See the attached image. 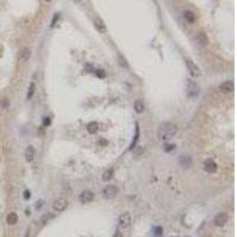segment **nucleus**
Returning <instances> with one entry per match:
<instances>
[{
  "label": "nucleus",
  "mask_w": 237,
  "mask_h": 237,
  "mask_svg": "<svg viewBox=\"0 0 237 237\" xmlns=\"http://www.w3.org/2000/svg\"><path fill=\"white\" fill-rule=\"evenodd\" d=\"M178 128L172 122H163L158 128V139L161 141H167L176 135Z\"/></svg>",
  "instance_id": "1"
},
{
  "label": "nucleus",
  "mask_w": 237,
  "mask_h": 237,
  "mask_svg": "<svg viewBox=\"0 0 237 237\" xmlns=\"http://www.w3.org/2000/svg\"><path fill=\"white\" fill-rule=\"evenodd\" d=\"M132 224V216L129 212H124L119 217V229L120 230H126L131 227Z\"/></svg>",
  "instance_id": "2"
},
{
  "label": "nucleus",
  "mask_w": 237,
  "mask_h": 237,
  "mask_svg": "<svg viewBox=\"0 0 237 237\" xmlns=\"http://www.w3.org/2000/svg\"><path fill=\"white\" fill-rule=\"evenodd\" d=\"M185 64L186 67H188V70L190 71V74L192 75L193 77H198L201 76V69H199V67L194 63V62H192L191 59H185Z\"/></svg>",
  "instance_id": "3"
},
{
  "label": "nucleus",
  "mask_w": 237,
  "mask_h": 237,
  "mask_svg": "<svg viewBox=\"0 0 237 237\" xmlns=\"http://www.w3.org/2000/svg\"><path fill=\"white\" fill-rule=\"evenodd\" d=\"M52 207L55 211H57V212H62V211H64L68 207V201L63 197L57 198L52 204Z\"/></svg>",
  "instance_id": "4"
},
{
  "label": "nucleus",
  "mask_w": 237,
  "mask_h": 237,
  "mask_svg": "<svg viewBox=\"0 0 237 237\" xmlns=\"http://www.w3.org/2000/svg\"><path fill=\"white\" fill-rule=\"evenodd\" d=\"M102 193H103V196L107 199H111V198H114L119 193V189H117V186H115V185H107L106 188L103 189Z\"/></svg>",
  "instance_id": "5"
},
{
  "label": "nucleus",
  "mask_w": 237,
  "mask_h": 237,
  "mask_svg": "<svg viewBox=\"0 0 237 237\" xmlns=\"http://www.w3.org/2000/svg\"><path fill=\"white\" fill-rule=\"evenodd\" d=\"M234 89H235L234 82H231V81H225L218 87V90L222 94H231L234 91Z\"/></svg>",
  "instance_id": "6"
},
{
  "label": "nucleus",
  "mask_w": 237,
  "mask_h": 237,
  "mask_svg": "<svg viewBox=\"0 0 237 237\" xmlns=\"http://www.w3.org/2000/svg\"><path fill=\"white\" fill-rule=\"evenodd\" d=\"M199 91H201V89H199V87L194 83V82H189L188 83V96L189 97H197L199 95Z\"/></svg>",
  "instance_id": "7"
},
{
  "label": "nucleus",
  "mask_w": 237,
  "mask_h": 237,
  "mask_svg": "<svg viewBox=\"0 0 237 237\" xmlns=\"http://www.w3.org/2000/svg\"><path fill=\"white\" fill-rule=\"evenodd\" d=\"M94 193L89 190H85L83 191L81 194H80V201L82 204H88V203H91L94 201Z\"/></svg>",
  "instance_id": "8"
},
{
  "label": "nucleus",
  "mask_w": 237,
  "mask_h": 237,
  "mask_svg": "<svg viewBox=\"0 0 237 237\" xmlns=\"http://www.w3.org/2000/svg\"><path fill=\"white\" fill-rule=\"evenodd\" d=\"M228 219H229V217H228L227 214L221 212V214H218V215L215 217L214 223H215L216 227H224V225H225V224L228 223Z\"/></svg>",
  "instance_id": "9"
},
{
  "label": "nucleus",
  "mask_w": 237,
  "mask_h": 237,
  "mask_svg": "<svg viewBox=\"0 0 237 237\" xmlns=\"http://www.w3.org/2000/svg\"><path fill=\"white\" fill-rule=\"evenodd\" d=\"M203 167H204L205 172H207V173H215L217 171V164L212 159H206L203 164Z\"/></svg>",
  "instance_id": "10"
},
{
  "label": "nucleus",
  "mask_w": 237,
  "mask_h": 237,
  "mask_svg": "<svg viewBox=\"0 0 237 237\" xmlns=\"http://www.w3.org/2000/svg\"><path fill=\"white\" fill-rule=\"evenodd\" d=\"M94 26L96 27V30L100 33H106L107 32V27L104 25V21L100 18V17H95L94 18Z\"/></svg>",
  "instance_id": "11"
},
{
  "label": "nucleus",
  "mask_w": 237,
  "mask_h": 237,
  "mask_svg": "<svg viewBox=\"0 0 237 237\" xmlns=\"http://www.w3.org/2000/svg\"><path fill=\"white\" fill-rule=\"evenodd\" d=\"M30 57H31V50H30L29 47H24L21 51H20L18 58H19L20 62H26V60L30 59Z\"/></svg>",
  "instance_id": "12"
},
{
  "label": "nucleus",
  "mask_w": 237,
  "mask_h": 237,
  "mask_svg": "<svg viewBox=\"0 0 237 237\" xmlns=\"http://www.w3.org/2000/svg\"><path fill=\"white\" fill-rule=\"evenodd\" d=\"M179 164H180L184 168H188V167H190L191 164H192V159H191V157H189V155H181V157L179 158Z\"/></svg>",
  "instance_id": "13"
},
{
  "label": "nucleus",
  "mask_w": 237,
  "mask_h": 237,
  "mask_svg": "<svg viewBox=\"0 0 237 237\" xmlns=\"http://www.w3.org/2000/svg\"><path fill=\"white\" fill-rule=\"evenodd\" d=\"M197 41H198V44L201 46H206L209 44V38L204 32H199L197 34Z\"/></svg>",
  "instance_id": "14"
},
{
  "label": "nucleus",
  "mask_w": 237,
  "mask_h": 237,
  "mask_svg": "<svg viewBox=\"0 0 237 237\" xmlns=\"http://www.w3.org/2000/svg\"><path fill=\"white\" fill-rule=\"evenodd\" d=\"M25 159H26L27 163H31V161L34 159V147L33 146H29L25 151Z\"/></svg>",
  "instance_id": "15"
},
{
  "label": "nucleus",
  "mask_w": 237,
  "mask_h": 237,
  "mask_svg": "<svg viewBox=\"0 0 237 237\" xmlns=\"http://www.w3.org/2000/svg\"><path fill=\"white\" fill-rule=\"evenodd\" d=\"M54 217H55V215H54V214H51V212H47V214L43 215V216H42V218L39 219V225H41V227L46 225V224H47L50 221H51Z\"/></svg>",
  "instance_id": "16"
},
{
  "label": "nucleus",
  "mask_w": 237,
  "mask_h": 237,
  "mask_svg": "<svg viewBox=\"0 0 237 237\" xmlns=\"http://www.w3.org/2000/svg\"><path fill=\"white\" fill-rule=\"evenodd\" d=\"M6 222L8 225H16L18 223V215L16 212H11L7 215V218H6Z\"/></svg>",
  "instance_id": "17"
},
{
  "label": "nucleus",
  "mask_w": 237,
  "mask_h": 237,
  "mask_svg": "<svg viewBox=\"0 0 237 237\" xmlns=\"http://www.w3.org/2000/svg\"><path fill=\"white\" fill-rule=\"evenodd\" d=\"M184 18H185V20L188 21L189 24H193L194 21H196V16H194V13L192 11H189V10H186L185 12H184Z\"/></svg>",
  "instance_id": "18"
},
{
  "label": "nucleus",
  "mask_w": 237,
  "mask_h": 237,
  "mask_svg": "<svg viewBox=\"0 0 237 237\" xmlns=\"http://www.w3.org/2000/svg\"><path fill=\"white\" fill-rule=\"evenodd\" d=\"M87 131H88L90 134H95L98 131V124L96 122H90L87 124Z\"/></svg>",
  "instance_id": "19"
},
{
  "label": "nucleus",
  "mask_w": 237,
  "mask_h": 237,
  "mask_svg": "<svg viewBox=\"0 0 237 237\" xmlns=\"http://www.w3.org/2000/svg\"><path fill=\"white\" fill-rule=\"evenodd\" d=\"M144 103H142V101H140V100H136V101L134 102V109H135V111L136 113H142L144 111Z\"/></svg>",
  "instance_id": "20"
},
{
  "label": "nucleus",
  "mask_w": 237,
  "mask_h": 237,
  "mask_svg": "<svg viewBox=\"0 0 237 237\" xmlns=\"http://www.w3.org/2000/svg\"><path fill=\"white\" fill-rule=\"evenodd\" d=\"M34 91H36V84L33 82L30 83V87H29V90H27V94H26V98L27 100H31L34 95Z\"/></svg>",
  "instance_id": "21"
},
{
  "label": "nucleus",
  "mask_w": 237,
  "mask_h": 237,
  "mask_svg": "<svg viewBox=\"0 0 237 237\" xmlns=\"http://www.w3.org/2000/svg\"><path fill=\"white\" fill-rule=\"evenodd\" d=\"M113 176H114V170L109 168V170H107V171L103 173L102 180H103V181H108V180H110L111 178H113Z\"/></svg>",
  "instance_id": "22"
},
{
  "label": "nucleus",
  "mask_w": 237,
  "mask_h": 237,
  "mask_svg": "<svg viewBox=\"0 0 237 237\" xmlns=\"http://www.w3.org/2000/svg\"><path fill=\"white\" fill-rule=\"evenodd\" d=\"M135 127H136V128H135V136H134V140H133V142L131 144L129 149L134 148V147H135V145H136V142H138V140H139V124L136 123V126H135Z\"/></svg>",
  "instance_id": "23"
},
{
  "label": "nucleus",
  "mask_w": 237,
  "mask_h": 237,
  "mask_svg": "<svg viewBox=\"0 0 237 237\" xmlns=\"http://www.w3.org/2000/svg\"><path fill=\"white\" fill-rule=\"evenodd\" d=\"M163 228H161V227H155L154 229H153V232H154V235L157 236V237H161V236H163Z\"/></svg>",
  "instance_id": "24"
},
{
  "label": "nucleus",
  "mask_w": 237,
  "mask_h": 237,
  "mask_svg": "<svg viewBox=\"0 0 237 237\" xmlns=\"http://www.w3.org/2000/svg\"><path fill=\"white\" fill-rule=\"evenodd\" d=\"M119 64L121 65V67H123V68H128V64H127V62H126V59H124L122 56H119Z\"/></svg>",
  "instance_id": "25"
},
{
  "label": "nucleus",
  "mask_w": 237,
  "mask_h": 237,
  "mask_svg": "<svg viewBox=\"0 0 237 237\" xmlns=\"http://www.w3.org/2000/svg\"><path fill=\"white\" fill-rule=\"evenodd\" d=\"M1 107L4 108V109H7L8 107H10V100L8 98H4L3 101H1Z\"/></svg>",
  "instance_id": "26"
},
{
  "label": "nucleus",
  "mask_w": 237,
  "mask_h": 237,
  "mask_svg": "<svg viewBox=\"0 0 237 237\" xmlns=\"http://www.w3.org/2000/svg\"><path fill=\"white\" fill-rule=\"evenodd\" d=\"M174 148H176V145H173V144H172V145H170V144H166V145H165V151H166V152L173 151Z\"/></svg>",
  "instance_id": "27"
},
{
  "label": "nucleus",
  "mask_w": 237,
  "mask_h": 237,
  "mask_svg": "<svg viewBox=\"0 0 237 237\" xmlns=\"http://www.w3.org/2000/svg\"><path fill=\"white\" fill-rule=\"evenodd\" d=\"M95 74L97 75V76H98L100 78H102V77H104V76H106V74H104V71H103V70H101V69H98V70H96V71H95Z\"/></svg>",
  "instance_id": "28"
},
{
  "label": "nucleus",
  "mask_w": 237,
  "mask_h": 237,
  "mask_svg": "<svg viewBox=\"0 0 237 237\" xmlns=\"http://www.w3.org/2000/svg\"><path fill=\"white\" fill-rule=\"evenodd\" d=\"M58 19H59V13H56V14L54 16L52 21H51V27H54V26H55V25H56V21H58Z\"/></svg>",
  "instance_id": "29"
},
{
  "label": "nucleus",
  "mask_w": 237,
  "mask_h": 237,
  "mask_svg": "<svg viewBox=\"0 0 237 237\" xmlns=\"http://www.w3.org/2000/svg\"><path fill=\"white\" fill-rule=\"evenodd\" d=\"M30 197H31V192L26 190V191H25V192H24V198H25V199H29Z\"/></svg>",
  "instance_id": "30"
},
{
  "label": "nucleus",
  "mask_w": 237,
  "mask_h": 237,
  "mask_svg": "<svg viewBox=\"0 0 237 237\" xmlns=\"http://www.w3.org/2000/svg\"><path fill=\"white\" fill-rule=\"evenodd\" d=\"M50 124V117H45L44 119V126H49Z\"/></svg>",
  "instance_id": "31"
},
{
  "label": "nucleus",
  "mask_w": 237,
  "mask_h": 237,
  "mask_svg": "<svg viewBox=\"0 0 237 237\" xmlns=\"http://www.w3.org/2000/svg\"><path fill=\"white\" fill-rule=\"evenodd\" d=\"M114 237H123V236H122V232H121L120 230H117V231L114 234Z\"/></svg>",
  "instance_id": "32"
},
{
  "label": "nucleus",
  "mask_w": 237,
  "mask_h": 237,
  "mask_svg": "<svg viewBox=\"0 0 237 237\" xmlns=\"http://www.w3.org/2000/svg\"><path fill=\"white\" fill-rule=\"evenodd\" d=\"M42 204H43V201H39V202H37V205H36V209L38 210L42 207Z\"/></svg>",
  "instance_id": "33"
},
{
  "label": "nucleus",
  "mask_w": 237,
  "mask_h": 237,
  "mask_svg": "<svg viewBox=\"0 0 237 237\" xmlns=\"http://www.w3.org/2000/svg\"><path fill=\"white\" fill-rule=\"evenodd\" d=\"M72 1H74V3H77V4H78V3H81V0H72Z\"/></svg>",
  "instance_id": "34"
},
{
  "label": "nucleus",
  "mask_w": 237,
  "mask_h": 237,
  "mask_svg": "<svg viewBox=\"0 0 237 237\" xmlns=\"http://www.w3.org/2000/svg\"><path fill=\"white\" fill-rule=\"evenodd\" d=\"M45 1H47V3H49V1H51V0H45Z\"/></svg>",
  "instance_id": "35"
}]
</instances>
